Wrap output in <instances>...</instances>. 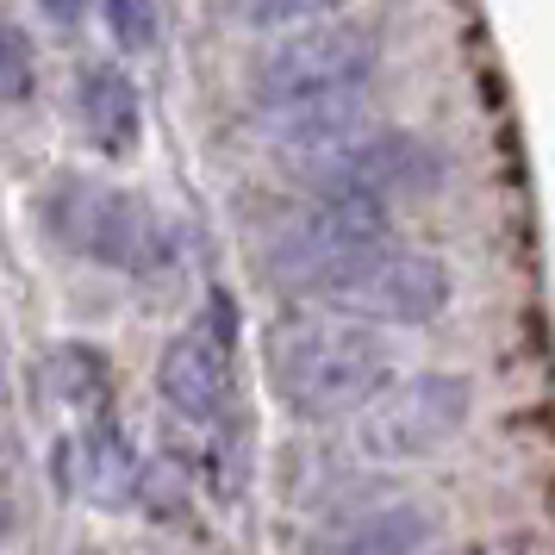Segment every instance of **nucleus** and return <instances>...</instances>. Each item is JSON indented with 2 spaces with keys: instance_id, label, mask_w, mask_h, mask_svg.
Returning <instances> with one entry per match:
<instances>
[{
  "instance_id": "1",
  "label": "nucleus",
  "mask_w": 555,
  "mask_h": 555,
  "mask_svg": "<svg viewBox=\"0 0 555 555\" xmlns=\"http://www.w3.org/2000/svg\"><path fill=\"white\" fill-rule=\"evenodd\" d=\"M393 380V350L350 312H287L269 331V387L300 418H350Z\"/></svg>"
},
{
  "instance_id": "2",
  "label": "nucleus",
  "mask_w": 555,
  "mask_h": 555,
  "mask_svg": "<svg viewBox=\"0 0 555 555\" xmlns=\"http://www.w3.org/2000/svg\"><path fill=\"white\" fill-rule=\"evenodd\" d=\"M38 225L69 256H88V262L138 281L169 275V262H176V231L156 206L88 176H56L38 194Z\"/></svg>"
},
{
  "instance_id": "3",
  "label": "nucleus",
  "mask_w": 555,
  "mask_h": 555,
  "mask_svg": "<svg viewBox=\"0 0 555 555\" xmlns=\"http://www.w3.org/2000/svg\"><path fill=\"white\" fill-rule=\"evenodd\" d=\"M380 244H393V206L387 201L362 194V188H312V201L269 244V281L281 294L331 300Z\"/></svg>"
},
{
  "instance_id": "4",
  "label": "nucleus",
  "mask_w": 555,
  "mask_h": 555,
  "mask_svg": "<svg viewBox=\"0 0 555 555\" xmlns=\"http://www.w3.org/2000/svg\"><path fill=\"white\" fill-rule=\"evenodd\" d=\"M380 63V44L369 26L319 20V26L275 31V44L250 63V101L256 113H287L331 94H362Z\"/></svg>"
},
{
  "instance_id": "5",
  "label": "nucleus",
  "mask_w": 555,
  "mask_h": 555,
  "mask_svg": "<svg viewBox=\"0 0 555 555\" xmlns=\"http://www.w3.org/2000/svg\"><path fill=\"white\" fill-rule=\"evenodd\" d=\"M468 425V380L443 375V369H412V375H393L380 393L350 412V430H344V450L356 462H418V455H437L455 430Z\"/></svg>"
},
{
  "instance_id": "6",
  "label": "nucleus",
  "mask_w": 555,
  "mask_h": 555,
  "mask_svg": "<svg viewBox=\"0 0 555 555\" xmlns=\"http://www.w3.org/2000/svg\"><path fill=\"white\" fill-rule=\"evenodd\" d=\"M156 393L181 425L219 430L231 418V393H237V312L231 300H206L194 325L169 337V350L156 362Z\"/></svg>"
},
{
  "instance_id": "7",
  "label": "nucleus",
  "mask_w": 555,
  "mask_h": 555,
  "mask_svg": "<svg viewBox=\"0 0 555 555\" xmlns=\"http://www.w3.org/2000/svg\"><path fill=\"white\" fill-rule=\"evenodd\" d=\"M337 312H350L375 331H418L430 319H443L450 306V269L425 250H405V244H380L362 269H356L337 294H331Z\"/></svg>"
},
{
  "instance_id": "8",
  "label": "nucleus",
  "mask_w": 555,
  "mask_h": 555,
  "mask_svg": "<svg viewBox=\"0 0 555 555\" xmlns=\"http://www.w3.org/2000/svg\"><path fill=\"white\" fill-rule=\"evenodd\" d=\"M269 138H275L281 169L300 176L306 188H319L369 138V106H362V94H331V101L287 106V113H269Z\"/></svg>"
},
{
  "instance_id": "9",
  "label": "nucleus",
  "mask_w": 555,
  "mask_h": 555,
  "mask_svg": "<svg viewBox=\"0 0 555 555\" xmlns=\"http://www.w3.org/2000/svg\"><path fill=\"white\" fill-rule=\"evenodd\" d=\"M319 188H362V194H375V201H425L443 188V156L437 144L425 138H412V131H375L356 144L337 169H331Z\"/></svg>"
},
{
  "instance_id": "10",
  "label": "nucleus",
  "mask_w": 555,
  "mask_h": 555,
  "mask_svg": "<svg viewBox=\"0 0 555 555\" xmlns=\"http://www.w3.org/2000/svg\"><path fill=\"white\" fill-rule=\"evenodd\" d=\"M437 537L418 500H375V505H344L331 525H319L300 543V555H425Z\"/></svg>"
},
{
  "instance_id": "11",
  "label": "nucleus",
  "mask_w": 555,
  "mask_h": 555,
  "mask_svg": "<svg viewBox=\"0 0 555 555\" xmlns=\"http://www.w3.org/2000/svg\"><path fill=\"white\" fill-rule=\"evenodd\" d=\"M76 119L88 131V144L106 156H131L144 138V101H138V81L119 63H88L76 76Z\"/></svg>"
},
{
  "instance_id": "12",
  "label": "nucleus",
  "mask_w": 555,
  "mask_h": 555,
  "mask_svg": "<svg viewBox=\"0 0 555 555\" xmlns=\"http://www.w3.org/2000/svg\"><path fill=\"white\" fill-rule=\"evenodd\" d=\"M101 7L106 31H113V44L126 56H144L156 51V38H163V13H156V0H94Z\"/></svg>"
},
{
  "instance_id": "13",
  "label": "nucleus",
  "mask_w": 555,
  "mask_h": 555,
  "mask_svg": "<svg viewBox=\"0 0 555 555\" xmlns=\"http://www.w3.org/2000/svg\"><path fill=\"white\" fill-rule=\"evenodd\" d=\"M344 0H231V13L250 31H294V26H319L331 20Z\"/></svg>"
},
{
  "instance_id": "14",
  "label": "nucleus",
  "mask_w": 555,
  "mask_h": 555,
  "mask_svg": "<svg viewBox=\"0 0 555 555\" xmlns=\"http://www.w3.org/2000/svg\"><path fill=\"white\" fill-rule=\"evenodd\" d=\"M51 375H56V393L69 405H88L94 393L106 387V369L94 350H81V344H63V350L51 356Z\"/></svg>"
},
{
  "instance_id": "15",
  "label": "nucleus",
  "mask_w": 555,
  "mask_h": 555,
  "mask_svg": "<svg viewBox=\"0 0 555 555\" xmlns=\"http://www.w3.org/2000/svg\"><path fill=\"white\" fill-rule=\"evenodd\" d=\"M31 88H38V63H31L26 38L0 20V101L20 106V101H31Z\"/></svg>"
},
{
  "instance_id": "16",
  "label": "nucleus",
  "mask_w": 555,
  "mask_h": 555,
  "mask_svg": "<svg viewBox=\"0 0 555 555\" xmlns=\"http://www.w3.org/2000/svg\"><path fill=\"white\" fill-rule=\"evenodd\" d=\"M38 7H44V20H51L56 31H76L81 20H88V7H94V0H38Z\"/></svg>"
},
{
  "instance_id": "17",
  "label": "nucleus",
  "mask_w": 555,
  "mask_h": 555,
  "mask_svg": "<svg viewBox=\"0 0 555 555\" xmlns=\"http://www.w3.org/2000/svg\"><path fill=\"white\" fill-rule=\"evenodd\" d=\"M0 537H7V505H0Z\"/></svg>"
}]
</instances>
